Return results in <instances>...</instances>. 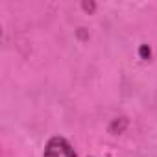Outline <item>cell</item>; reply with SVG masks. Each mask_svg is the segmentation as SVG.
Returning a JSON list of instances; mask_svg holds the SVG:
<instances>
[{
    "label": "cell",
    "instance_id": "obj_1",
    "mask_svg": "<svg viewBox=\"0 0 157 157\" xmlns=\"http://www.w3.org/2000/svg\"><path fill=\"white\" fill-rule=\"evenodd\" d=\"M43 157H78V155H76V151L72 150V146L65 139L54 137V139L48 140Z\"/></svg>",
    "mask_w": 157,
    "mask_h": 157
}]
</instances>
